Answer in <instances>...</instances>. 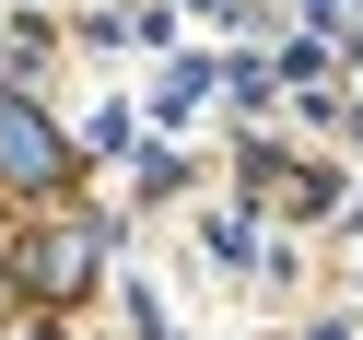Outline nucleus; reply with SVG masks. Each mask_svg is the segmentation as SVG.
I'll use <instances>...</instances> for the list:
<instances>
[{"label":"nucleus","instance_id":"nucleus-1","mask_svg":"<svg viewBox=\"0 0 363 340\" xmlns=\"http://www.w3.org/2000/svg\"><path fill=\"white\" fill-rule=\"evenodd\" d=\"M0 176H12V188H59V176H71V153H59V129L35 118V106L12 94V82H0Z\"/></svg>","mask_w":363,"mask_h":340},{"label":"nucleus","instance_id":"nucleus-2","mask_svg":"<svg viewBox=\"0 0 363 340\" xmlns=\"http://www.w3.org/2000/svg\"><path fill=\"white\" fill-rule=\"evenodd\" d=\"M199 94H211V71H199V59H176V71H164V118H188Z\"/></svg>","mask_w":363,"mask_h":340}]
</instances>
